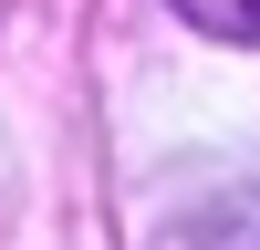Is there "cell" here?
I'll return each instance as SVG.
<instances>
[{"label":"cell","mask_w":260,"mask_h":250,"mask_svg":"<svg viewBox=\"0 0 260 250\" xmlns=\"http://www.w3.org/2000/svg\"><path fill=\"white\" fill-rule=\"evenodd\" d=\"M177 21H198L208 42H260V0H177Z\"/></svg>","instance_id":"cell-1"}]
</instances>
